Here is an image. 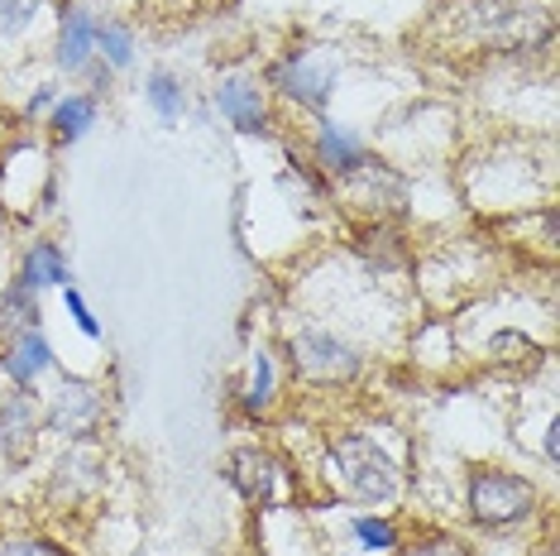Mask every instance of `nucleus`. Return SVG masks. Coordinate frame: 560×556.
<instances>
[{
  "instance_id": "f257e3e1",
  "label": "nucleus",
  "mask_w": 560,
  "mask_h": 556,
  "mask_svg": "<svg viewBox=\"0 0 560 556\" xmlns=\"http://www.w3.org/2000/svg\"><path fill=\"white\" fill-rule=\"evenodd\" d=\"M330 471L340 475V485L360 503H393L402 489V471L393 465L388 451L364 432H340L330 441Z\"/></svg>"
},
{
  "instance_id": "f03ea898",
  "label": "nucleus",
  "mask_w": 560,
  "mask_h": 556,
  "mask_svg": "<svg viewBox=\"0 0 560 556\" xmlns=\"http://www.w3.org/2000/svg\"><path fill=\"white\" fill-rule=\"evenodd\" d=\"M537 513V485L527 475H513L503 465L469 471V518L479 528H513Z\"/></svg>"
},
{
  "instance_id": "7ed1b4c3",
  "label": "nucleus",
  "mask_w": 560,
  "mask_h": 556,
  "mask_svg": "<svg viewBox=\"0 0 560 556\" xmlns=\"http://www.w3.org/2000/svg\"><path fill=\"white\" fill-rule=\"evenodd\" d=\"M288 360H292V374H302L307 384H350L364 364L360 350L346 336L326 332V326H302L288 340Z\"/></svg>"
},
{
  "instance_id": "20e7f679",
  "label": "nucleus",
  "mask_w": 560,
  "mask_h": 556,
  "mask_svg": "<svg viewBox=\"0 0 560 556\" xmlns=\"http://www.w3.org/2000/svg\"><path fill=\"white\" fill-rule=\"evenodd\" d=\"M336 183H340V193H346L350 207L369 211L374 221H384V217H393V211L407 207V178L393 169V163L374 159V154H364L346 178H336Z\"/></svg>"
},
{
  "instance_id": "39448f33",
  "label": "nucleus",
  "mask_w": 560,
  "mask_h": 556,
  "mask_svg": "<svg viewBox=\"0 0 560 556\" xmlns=\"http://www.w3.org/2000/svg\"><path fill=\"white\" fill-rule=\"evenodd\" d=\"M101 413H106V403H101L96 384H86L78 374H62V389L44 408V432H54L62 441H86L96 432Z\"/></svg>"
},
{
  "instance_id": "423d86ee",
  "label": "nucleus",
  "mask_w": 560,
  "mask_h": 556,
  "mask_svg": "<svg viewBox=\"0 0 560 556\" xmlns=\"http://www.w3.org/2000/svg\"><path fill=\"white\" fill-rule=\"evenodd\" d=\"M39 432H44V413L34 403V389L0 394V456L10 465H24L39 447Z\"/></svg>"
},
{
  "instance_id": "0eeeda50",
  "label": "nucleus",
  "mask_w": 560,
  "mask_h": 556,
  "mask_svg": "<svg viewBox=\"0 0 560 556\" xmlns=\"http://www.w3.org/2000/svg\"><path fill=\"white\" fill-rule=\"evenodd\" d=\"M273 86L283 92L288 101H298V106H307V111H322L330 92H336V68H330L326 58H316L307 54V48H298L292 58H283L273 68Z\"/></svg>"
},
{
  "instance_id": "6e6552de",
  "label": "nucleus",
  "mask_w": 560,
  "mask_h": 556,
  "mask_svg": "<svg viewBox=\"0 0 560 556\" xmlns=\"http://www.w3.org/2000/svg\"><path fill=\"white\" fill-rule=\"evenodd\" d=\"M225 479L240 489V499L254 503V509H269L278 499V479H283V461L273 451H259V447H240L231 451L225 461Z\"/></svg>"
},
{
  "instance_id": "1a4fd4ad",
  "label": "nucleus",
  "mask_w": 560,
  "mask_h": 556,
  "mask_svg": "<svg viewBox=\"0 0 560 556\" xmlns=\"http://www.w3.org/2000/svg\"><path fill=\"white\" fill-rule=\"evenodd\" d=\"M215 111H221L240 135H269V106H264L259 82L225 78L221 86H215Z\"/></svg>"
},
{
  "instance_id": "9d476101",
  "label": "nucleus",
  "mask_w": 560,
  "mask_h": 556,
  "mask_svg": "<svg viewBox=\"0 0 560 556\" xmlns=\"http://www.w3.org/2000/svg\"><path fill=\"white\" fill-rule=\"evenodd\" d=\"M58 68L86 72L96 62V15L86 5H68L58 15Z\"/></svg>"
},
{
  "instance_id": "9b49d317",
  "label": "nucleus",
  "mask_w": 560,
  "mask_h": 556,
  "mask_svg": "<svg viewBox=\"0 0 560 556\" xmlns=\"http://www.w3.org/2000/svg\"><path fill=\"white\" fill-rule=\"evenodd\" d=\"M54 346L39 336V326L34 332H20V336H10L5 340V356H0V370L10 374V384L15 389H34L39 384V374L54 370Z\"/></svg>"
},
{
  "instance_id": "f8f14e48",
  "label": "nucleus",
  "mask_w": 560,
  "mask_h": 556,
  "mask_svg": "<svg viewBox=\"0 0 560 556\" xmlns=\"http://www.w3.org/2000/svg\"><path fill=\"white\" fill-rule=\"evenodd\" d=\"M312 154H316V169H322V173H330V178H346V173L369 154V149H364L360 135L346 130V125H330V120H326L322 130H316Z\"/></svg>"
},
{
  "instance_id": "ddd939ff",
  "label": "nucleus",
  "mask_w": 560,
  "mask_h": 556,
  "mask_svg": "<svg viewBox=\"0 0 560 556\" xmlns=\"http://www.w3.org/2000/svg\"><path fill=\"white\" fill-rule=\"evenodd\" d=\"M20 283H30L34 293L39 288H54V283H68V259H62V245L58 240H34L30 250H24V259H20Z\"/></svg>"
},
{
  "instance_id": "4468645a",
  "label": "nucleus",
  "mask_w": 560,
  "mask_h": 556,
  "mask_svg": "<svg viewBox=\"0 0 560 556\" xmlns=\"http://www.w3.org/2000/svg\"><path fill=\"white\" fill-rule=\"evenodd\" d=\"M34 326H39V293L30 283H20V278H10L0 288V340L34 332Z\"/></svg>"
},
{
  "instance_id": "2eb2a0df",
  "label": "nucleus",
  "mask_w": 560,
  "mask_h": 556,
  "mask_svg": "<svg viewBox=\"0 0 560 556\" xmlns=\"http://www.w3.org/2000/svg\"><path fill=\"white\" fill-rule=\"evenodd\" d=\"M92 120H96V96H82V92H72V96L54 101V116H48L58 144H78Z\"/></svg>"
},
{
  "instance_id": "dca6fc26",
  "label": "nucleus",
  "mask_w": 560,
  "mask_h": 556,
  "mask_svg": "<svg viewBox=\"0 0 560 556\" xmlns=\"http://www.w3.org/2000/svg\"><path fill=\"white\" fill-rule=\"evenodd\" d=\"M144 101L159 111V120H183V111H187V86L183 78H173L168 68H159V72H149V82H144Z\"/></svg>"
},
{
  "instance_id": "f3484780",
  "label": "nucleus",
  "mask_w": 560,
  "mask_h": 556,
  "mask_svg": "<svg viewBox=\"0 0 560 556\" xmlns=\"http://www.w3.org/2000/svg\"><path fill=\"white\" fill-rule=\"evenodd\" d=\"M96 58L116 72L130 68L135 62V34L125 30L120 20H96Z\"/></svg>"
},
{
  "instance_id": "a211bd4d",
  "label": "nucleus",
  "mask_w": 560,
  "mask_h": 556,
  "mask_svg": "<svg viewBox=\"0 0 560 556\" xmlns=\"http://www.w3.org/2000/svg\"><path fill=\"white\" fill-rule=\"evenodd\" d=\"M273 384H278V374H273V356H269V350H254L249 389L240 394V403H245V413H249V417H264V413L273 408Z\"/></svg>"
},
{
  "instance_id": "6ab92c4d",
  "label": "nucleus",
  "mask_w": 560,
  "mask_h": 556,
  "mask_svg": "<svg viewBox=\"0 0 560 556\" xmlns=\"http://www.w3.org/2000/svg\"><path fill=\"white\" fill-rule=\"evenodd\" d=\"M44 0H0V39H20L39 20Z\"/></svg>"
},
{
  "instance_id": "aec40b11",
  "label": "nucleus",
  "mask_w": 560,
  "mask_h": 556,
  "mask_svg": "<svg viewBox=\"0 0 560 556\" xmlns=\"http://www.w3.org/2000/svg\"><path fill=\"white\" fill-rule=\"evenodd\" d=\"M354 537H360L369 552H393L398 547V528H393L388 518H369V513L354 518Z\"/></svg>"
},
{
  "instance_id": "412c9836",
  "label": "nucleus",
  "mask_w": 560,
  "mask_h": 556,
  "mask_svg": "<svg viewBox=\"0 0 560 556\" xmlns=\"http://www.w3.org/2000/svg\"><path fill=\"white\" fill-rule=\"evenodd\" d=\"M398 556H469V547L451 533H427V537H412L407 547H398Z\"/></svg>"
},
{
  "instance_id": "4be33fe9",
  "label": "nucleus",
  "mask_w": 560,
  "mask_h": 556,
  "mask_svg": "<svg viewBox=\"0 0 560 556\" xmlns=\"http://www.w3.org/2000/svg\"><path fill=\"white\" fill-rule=\"evenodd\" d=\"M62 308H68V317L78 322V332H82L86 340H101V326H96V317H92V308H86V298H82L72 283H62Z\"/></svg>"
},
{
  "instance_id": "5701e85b",
  "label": "nucleus",
  "mask_w": 560,
  "mask_h": 556,
  "mask_svg": "<svg viewBox=\"0 0 560 556\" xmlns=\"http://www.w3.org/2000/svg\"><path fill=\"white\" fill-rule=\"evenodd\" d=\"M0 556H68V552L44 537H15V542H0Z\"/></svg>"
},
{
  "instance_id": "b1692460",
  "label": "nucleus",
  "mask_w": 560,
  "mask_h": 556,
  "mask_svg": "<svg viewBox=\"0 0 560 556\" xmlns=\"http://www.w3.org/2000/svg\"><path fill=\"white\" fill-rule=\"evenodd\" d=\"M54 106V86H39V92L30 96V116H39V111Z\"/></svg>"
},
{
  "instance_id": "393cba45",
  "label": "nucleus",
  "mask_w": 560,
  "mask_h": 556,
  "mask_svg": "<svg viewBox=\"0 0 560 556\" xmlns=\"http://www.w3.org/2000/svg\"><path fill=\"white\" fill-rule=\"evenodd\" d=\"M556 432H560V422L546 427V461H556Z\"/></svg>"
},
{
  "instance_id": "a878e982",
  "label": "nucleus",
  "mask_w": 560,
  "mask_h": 556,
  "mask_svg": "<svg viewBox=\"0 0 560 556\" xmlns=\"http://www.w3.org/2000/svg\"><path fill=\"white\" fill-rule=\"evenodd\" d=\"M537 556H556V547H551V542H546V547H541V552H537Z\"/></svg>"
}]
</instances>
